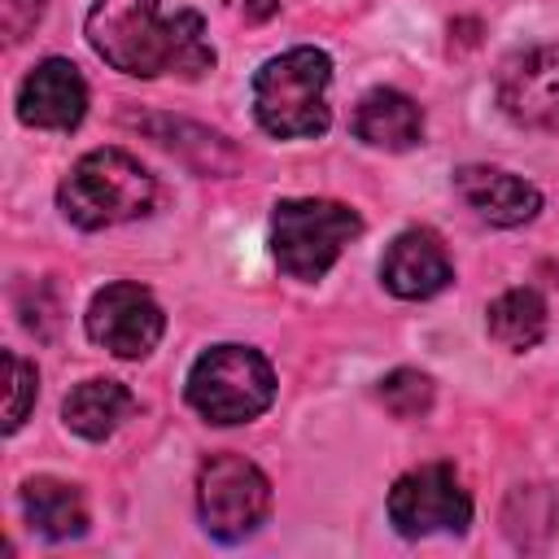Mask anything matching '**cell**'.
<instances>
[{
    "mask_svg": "<svg viewBox=\"0 0 559 559\" xmlns=\"http://www.w3.org/2000/svg\"><path fill=\"white\" fill-rule=\"evenodd\" d=\"M498 105L511 122L533 131L559 127V44L515 52L498 74Z\"/></svg>",
    "mask_w": 559,
    "mask_h": 559,
    "instance_id": "cell-9",
    "label": "cell"
},
{
    "mask_svg": "<svg viewBox=\"0 0 559 559\" xmlns=\"http://www.w3.org/2000/svg\"><path fill=\"white\" fill-rule=\"evenodd\" d=\"M87 44L105 66L135 79H197L214 70V48L205 39L201 13L179 9L162 17L157 0H96L87 9Z\"/></svg>",
    "mask_w": 559,
    "mask_h": 559,
    "instance_id": "cell-1",
    "label": "cell"
},
{
    "mask_svg": "<svg viewBox=\"0 0 559 559\" xmlns=\"http://www.w3.org/2000/svg\"><path fill=\"white\" fill-rule=\"evenodd\" d=\"M354 135L362 144H371V148L402 153V148H415L424 140V114H419V105L406 92L376 87L354 109Z\"/></svg>",
    "mask_w": 559,
    "mask_h": 559,
    "instance_id": "cell-13",
    "label": "cell"
},
{
    "mask_svg": "<svg viewBox=\"0 0 559 559\" xmlns=\"http://www.w3.org/2000/svg\"><path fill=\"white\" fill-rule=\"evenodd\" d=\"M162 332H166V314L153 301V293L140 284H127V280L105 284L87 306V336L118 358L153 354Z\"/></svg>",
    "mask_w": 559,
    "mask_h": 559,
    "instance_id": "cell-8",
    "label": "cell"
},
{
    "mask_svg": "<svg viewBox=\"0 0 559 559\" xmlns=\"http://www.w3.org/2000/svg\"><path fill=\"white\" fill-rule=\"evenodd\" d=\"M389 524L402 537H432V533H463L472 524V498L459 485L454 467L424 463L393 480L389 489Z\"/></svg>",
    "mask_w": 559,
    "mask_h": 559,
    "instance_id": "cell-7",
    "label": "cell"
},
{
    "mask_svg": "<svg viewBox=\"0 0 559 559\" xmlns=\"http://www.w3.org/2000/svg\"><path fill=\"white\" fill-rule=\"evenodd\" d=\"M131 406H135V397L127 393V384H118V380H83V384H74L66 393L61 419L83 441H105L131 415Z\"/></svg>",
    "mask_w": 559,
    "mask_h": 559,
    "instance_id": "cell-15",
    "label": "cell"
},
{
    "mask_svg": "<svg viewBox=\"0 0 559 559\" xmlns=\"http://www.w3.org/2000/svg\"><path fill=\"white\" fill-rule=\"evenodd\" d=\"M358 231L362 218L349 205L323 197H288L271 214V253L284 275L314 284Z\"/></svg>",
    "mask_w": 559,
    "mask_h": 559,
    "instance_id": "cell-4",
    "label": "cell"
},
{
    "mask_svg": "<svg viewBox=\"0 0 559 559\" xmlns=\"http://www.w3.org/2000/svg\"><path fill=\"white\" fill-rule=\"evenodd\" d=\"M153 192H157L153 175L131 153H122V148H92L61 179L57 205H61V214L74 227L100 231V227H118V223H131V218L148 214Z\"/></svg>",
    "mask_w": 559,
    "mask_h": 559,
    "instance_id": "cell-3",
    "label": "cell"
},
{
    "mask_svg": "<svg viewBox=\"0 0 559 559\" xmlns=\"http://www.w3.org/2000/svg\"><path fill=\"white\" fill-rule=\"evenodd\" d=\"M197 511L210 537L245 542L271 511V480L240 454H210L197 472Z\"/></svg>",
    "mask_w": 559,
    "mask_h": 559,
    "instance_id": "cell-6",
    "label": "cell"
},
{
    "mask_svg": "<svg viewBox=\"0 0 559 559\" xmlns=\"http://www.w3.org/2000/svg\"><path fill=\"white\" fill-rule=\"evenodd\" d=\"M22 511H26L31 528L48 542H70V537H83V528H87L83 493L57 476L26 480L22 485Z\"/></svg>",
    "mask_w": 559,
    "mask_h": 559,
    "instance_id": "cell-14",
    "label": "cell"
},
{
    "mask_svg": "<svg viewBox=\"0 0 559 559\" xmlns=\"http://www.w3.org/2000/svg\"><path fill=\"white\" fill-rule=\"evenodd\" d=\"M380 402L397 415V419H415L432 406V380L415 367H397L380 380Z\"/></svg>",
    "mask_w": 559,
    "mask_h": 559,
    "instance_id": "cell-17",
    "label": "cell"
},
{
    "mask_svg": "<svg viewBox=\"0 0 559 559\" xmlns=\"http://www.w3.org/2000/svg\"><path fill=\"white\" fill-rule=\"evenodd\" d=\"M485 328L511 354L533 349L546 336V301H542V293H533V288H507L502 297L489 301Z\"/></svg>",
    "mask_w": 559,
    "mask_h": 559,
    "instance_id": "cell-16",
    "label": "cell"
},
{
    "mask_svg": "<svg viewBox=\"0 0 559 559\" xmlns=\"http://www.w3.org/2000/svg\"><path fill=\"white\" fill-rule=\"evenodd\" d=\"M4 367H9V402H4V432H17L22 428V419H26V411L35 406V384H39V376H35V367L22 358V354H4Z\"/></svg>",
    "mask_w": 559,
    "mask_h": 559,
    "instance_id": "cell-18",
    "label": "cell"
},
{
    "mask_svg": "<svg viewBox=\"0 0 559 559\" xmlns=\"http://www.w3.org/2000/svg\"><path fill=\"white\" fill-rule=\"evenodd\" d=\"M328 83H332V61L323 48H288L271 57L253 74V114L262 131L280 140L323 135L332 122Z\"/></svg>",
    "mask_w": 559,
    "mask_h": 559,
    "instance_id": "cell-2",
    "label": "cell"
},
{
    "mask_svg": "<svg viewBox=\"0 0 559 559\" xmlns=\"http://www.w3.org/2000/svg\"><path fill=\"white\" fill-rule=\"evenodd\" d=\"M44 4H48V0H0V26H4V39L17 44V39L44 17Z\"/></svg>",
    "mask_w": 559,
    "mask_h": 559,
    "instance_id": "cell-19",
    "label": "cell"
},
{
    "mask_svg": "<svg viewBox=\"0 0 559 559\" xmlns=\"http://www.w3.org/2000/svg\"><path fill=\"white\" fill-rule=\"evenodd\" d=\"M380 280H384V288H389L393 297H402V301L437 297V293L454 280L450 253H445L441 236L428 231V227L402 231V236L384 249V258H380Z\"/></svg>",
    "mask_w": 559,
    "mask_h": 559,
    "instance_id": "cell-11",
    "label": "cell"
},
{
    "mask_svg": "<svg viewBox=\"0 0 559 559\" xmlns=\"http://www.w3.org/2000/svg\"><path fill=\"white\" fill-rule=\"evenodd\" d=\"M188 402L210 424H249L275 402V371L249 345H214L188 371Z\"/></svg>",
    "mask_w": 559,
    "mask_h": 559,
    "instance_id": "cell-5",
    "label": "cell"
},
{
    "mask_svg": "<svg viewBox=\"0 0 559 559\" xmlns=\"http://www.w3.org/2000/svg\"><path fill=\"white\" fill-rule=\"evenodd\" d=\"M454 188L493 227H520V223L537 218V210H542V192L528 179L498 170V166H459Z\"/></svg>",
    "mask_w": 559,
    "mask_h": 559,
    "instance_id": "cell-12",
    "label": "cell"
},
{
    "mask_svg": "<svg viewBox=\"0 0 559 559\" xmlns=\"http://www.w3.org/2000/svg\"><path fill=\"white\" fill-rule=\"evenodd\" d=\"M87 114V83L74 61L44 57L17 87V118L39 131H74Z\"/></svg>",
    "mask_w": 559,
    "mask_h": 559,
    "instance_id": "cell-10",
    "label": "cell"
}]
</instances>
